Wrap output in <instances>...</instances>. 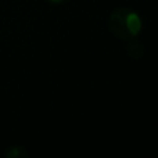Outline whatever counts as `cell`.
Listing matches in <instances>:
<instances>
[{
    "label": "cell",
    "instance_id": "obj_1",
    "mask_svg": "<svg viewBox=\"0 0 158 158\" xmlns=\"http://www.w3.org/2000/svg\"><path fill=\"white\" fill-rule=\"evenodd\" d=\"M108 28L117 38L131 40L142 32L143 21L136 11L128 7H121L110 14Z\"/></svg>",
    "mask_w": 158,
    "mask_h": 158
},
{
    "label": "cell",
    "instance_id": "obj_2",
    "mask_svg": "<svg viewBox=\"0 0 158 158\" xmlns=\"http://www.w3.org/2000/svg\"><path fill=\"white\" fill-rule=\"evenodd\" d=\"M126 52H128V54L131 56L132 58H140L143 56V53H144V46H143L142 42L136 40V39H131V42L128 43V49H126Z\"/></svg>",
    "mask_w": 158,
    "mask_h": 158
},
{
    "label": "cell",
    "instance_id": "obj_3",
    "mask_svg": "<svg viewBox=\"0 0 158 158\" xmlns=\"http://www.w3.org/2000/svg\"><path fill=\"white\" fill-rule=\"evenodd\" d=\"M6 157L7 158H25V157H28V151L22 146H14V147H10L6 151Z\"/></svg>",
    "mask_w": 158,
    "mask_h": 158
},
{
    "label": "cell",
    "instance_id": "obj_4",
    "mask_svg": "<svg viewBox=\"0 0 158 158\" xmlns=\"http://www.w3.org/2000/svg\"><path fill=\"white\" fill-rule=\"evenodd\" d=\"M49 3H52V4H61V3H65L67 0H47Z\"/></svg>",
    "mask_w": 158,
    "mask_h": 158
}]
</instances>
